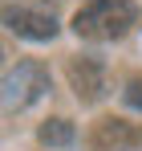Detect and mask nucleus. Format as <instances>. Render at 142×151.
Segmentation results:
<instances>
[{"label":"nucleus","mask_w":142,"mask_h":151,"mask_svg":"<svg viewBox=\"0 0 142 151\" xmlns=\"http://www.w3.org/2000/svg\"><path fill=\"white\" fill-rule=\"evenodd\" d=\"M49 94V70L41 61H21L0 86V106L4 110H24Z\"/></svg>","instance_id":"2"},{"label":"nucleus","mask_w":142,"mask_h":151,"mask_svg":"<svg viewBox=\"0 0 142 151\" xmlns=\"http://www.w3.org/2000/svg\"><path fill=\"white\" fill-rule=\"evenodd\" d=\"M94 147L97 151H134V147H142V127L122 123V119H102L94 127Z\"/></svg>","instance_id":"5"},{"label":"nucleus","mask_w":142,"mask_h":151,"mask_svg":"<svg viewBox=\"0 0 142 151\" xmlns=\"http://www.w3.org/2000/svg\"><path fill=\"white\" fill-rule=\"evenodd\" d=\"M37 139H41L45 147H69L73 143V123L69 119H49V123H41Z\"/></svg>","instance_id":"6"},{"label":"nucleus","mask_w":142,"mask_h":151,"mask_svg":"<svg viewBox=\"0 0 142 151\" xmlns=\"http://www.w3.org/2000/svg\"><path fill=\"white\" fill-rule=\"evenodd\" d=\"M126 102H130L134 110H142V82H130V86H126Z\"/></svg>","instance_id":"7"},{"label":"nucleus","mask_w":142,"mask_h":151,"mask_svg":"<svg viewBox=\"0 0 142 151\" xmlns=\"http://www.w3.org/2000/svg\"><path fill=\"white\" fill-rule=\"evenodd\" d=\"M0 21L12 29L16 37H28V41H53L57 37V21L45 8H28V4H4L0 8Z\"/></svg>","instance_id":"3"},{"label":"nucleus","mask_w":142,"mask_h":151,"mask_svg":"<svg viewBox=\"0 0 142 151\" xmlns=\"http://www.w3.org/2000/svg\"><path fill=\"white\" fill-rule=\"evenodd\" d=\"M0 57H4V49H0Z\"/></svg>","instance_id":"8"},{"label":"nucleus","mask_w":142,"mask_h":151,"mask_svg":"<svg viewBox=\"0 0 142 151\" xmlns=\"http://www.w3.org/2000/svg\"><path fill=\"white\" fill-rule=\"evenodd\" d=\"M138 25V4L134 0H89L77 8L73 33L85 41H118Z\"/></svg>","instance_id":"1"},{"label":"nucleus","mask_w":142,"mask_h":151,"mask_svg":"<svg viewBox=\"0 0 142 151\" xmlns=\"http://www.w3.org/2000/svg\"><path fill=\"white\" fill-rule=\"evenodd\" d=\"M69 86L81 102H97L106 94V65L97 57H73L69 61Z\"/></svg>","instance_id":"4"}]
</instances>
